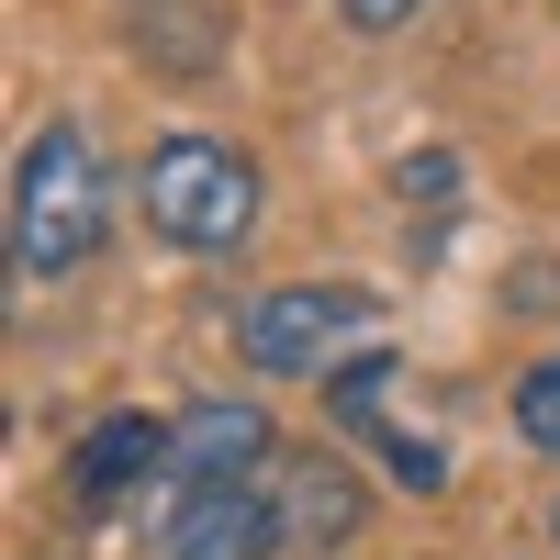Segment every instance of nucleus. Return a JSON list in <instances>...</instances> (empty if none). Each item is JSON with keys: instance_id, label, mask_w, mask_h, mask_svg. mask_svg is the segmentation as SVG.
Listing matches in <instances>:
<instances>
[{"instance_id": "obj_10", "label": "nucleus", "mask_w": 560, "mask_h": 560, "mask_svg": "<svg viewBox=\"0 0 560 560\" xmlns=\"http://www.w3.org/2000/svg\"><path fill=\"white\" fill-rule=\"evenodd\" d=\"M337 12H348V23H359V34H393V23H404V12H415V0H337Z\"/></svg>"}, {"instance_id": "obj_9", "label": "nucleus", "mask_w": 560, "mask_h": 560, "mask_svg": "<svg viewBox=\"0 0 560 560\" xmlns=\"http://www.w3.org/2000/svg\"><path fill=\"white\" fill-rule=\"evenodd\" d=\"M516 427H527V448L560 459V359H538L527 382H516Z\"/></svg>"}, {"instance_id": "obj_2", "label": "nucleus", "mask_w": 560, "mask_h": 560, "mask_svg": "<svg viewBox=\"0 0 560 560\" xmlns=\"http://www.w3.org/2000/svg\"><path fill=\"white\" fill-rule=\"evenodd\" d=\"M258 224V158L224 135H168L147 147V236L179 258H236Z\"/></svg>"}, {"instance_id": "obj_6", "label": "nucleus", "mask_w": 560, "mask_h": 560, "mask_svg": "<svg viewBox=\"0 0 560 560\" xmlns=\"http://www.w3.org/2000/svg\"><path fill=\"white\" fill-rule=\"evenodd\" d=\"M147 471H179V427H158V415H102V427L79 438V459H68V493L79 504H124V482H147Z\"/></svg>"}, {"instance_id": "obj_8", "label": "nucleus", "mask_w": 560, "mask_h": 560, "mask_svg": "<svg viewBox=\"0 0 560 560\" xmlns=\"http://www.w3.org/2000/svg\"><path fill=\"white\" fill-rule=\"evenodd\" d=\"M280 527H292L303 549H337L359 527V482L337 471V459H292V471H280Z\"/></svg>"}, {"instance_id": "obj_7", "label": "nucleus", "mask_w": 560, "mask_h": 560, "mask_svg": "<svg viewBox=\"0 0 560 560\" xmlns=\"http://www.w3.org/2000/svg\"><path fill=\"white\" fill-rule=\"evenodd\" d=\"M258 459H269V415L258 404H191V415H179V482H247L258 471Z\"/></svg>"}, {"instance_id": "obj_5", "label": "nucleus", "mask_w": 560, "mask_h": 560, "mask_svg": "<svg viewBox=\"0 0 560 560\" xmlns=\"http://www.w3.org/2000/svg\"><path fill=\"white\" fill-rule=\"evenodd\" d=\"M393 370H404L393 348H359V359L337 370V382H325V415H337L348 438H370V448H382V459H393V471H404L415 493H427V482H448V459H438L427 438H415V427H382V382H393Z\"/></svg>"}, {"instance_id": "obj_4", "label": "nucleus", "mask_w": 560, "mask_h": 560, "mask_svg": "<svg viewBox=\"0 0 560 560\" xmlns=\"http://www.w3.org/2000/svg\"><path fill=\"white\" fill-rule=\"evenodd\" d=\"M280 538V493H258V482H202L191 504L168 516V560H269Z\"/></svg>"}, {"instance_id": "obj_3", "label": "nucleus", "mask_w": 560, "mask_h": 560, "mask_svg": "<svg viewBox=\"0 0 560 560\" xmlns=\"http://www.w3.org/2000/svg\"><path fill=\"white\" fill-rule=\"evenodd\" d=\"M370 325H382V292H359V280H292V292H269L247 314V359L269 382H303V370H325Z\"/></svg>"}, {"instance_id": "obj_11", "label": "nucleus", "mask_w": 560, "mask_h": 560, "mask_svg": "<svg viewBox=\"0 0 560 560\" xmlns=\"http://www.w3.org/2000/svg\"><path fill=\"white\" fill-rule=\"evenodd\" d=\"M549 538H560V504H549Z\"/></svg>"}, {"instance_id": "obj_1", "label": "nucleus", "mask_w": 560, "mask_h": 560, "mask_svg": "<svg viewBox=\"0 0 560 560\" xmlns=\"http://www.w3.org/2000/svg\"><path fill=\"white\" fill-rule=\"evenodd\" d=\"M102 158H90V135L79 124H34V147L12 158V258L23 280H68L90 247H102Z\"/></svg>"}]
</instances>
